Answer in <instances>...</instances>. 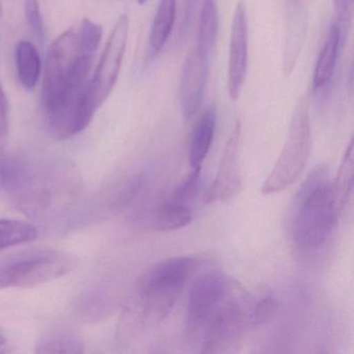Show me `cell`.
<instances>
[{
  "instance_id": "cell-23",
  "label": "cell",
  "mask_w": 354,
  "mask_h": 354,
  "mask_svg": "<svg viewBox=\"0 0 354 354\" xmlns=\"http://www.w3.org/2000/svg\"><path fill=\"white\" fill-rule=\"evenodd\" d=\"M277 308H279V304H277V299L270 296L263 298L260 301L254 304L252 316H250L252 328H258V327L268 323L277 314Z\"/></svg>"
},
{
  "instance_id": "cell-20",
  "label": "cell",
  "mask_w": 354,
  "mask_h": 354,
  "mask_svg": "<svg viewBox=\"0 0 354 354\" xmlns=\"http://www.w3.org/2000/svg\"><path fill=\"white\" fill-rule=\"evenodd\" d=\"M353 142L351 140L344 155L337 179L333 183L335 205L339 213L343 211L351 198L353 192Z\"/></svg>"
},
{
  "instance_id": "cell-8",
  "label": "cell",
  "mask_w": 354,
  "mask_h": 354,
  "mask_svg": "<svg viewBox=\"0 0 354 354\" xmlns=\"http://www.w3.org/2000/svg\"><path fill=\"white\" fill-rule=\"evenodd\" d=\"M128 32V16L122 15L113 26L100 63L92 77L95 97L99 107L106 100L117 82L127 46Z\"/></svg>"
},
{
  "instance_id": "cell-22",
  "label": "cell",
  "mask_w": 354,
  "mask_h": 354,
  "mask_svg": "<svg viewBox=\"0 0 354 354\" xmlns=\"http://www.w3.org/2000/svg\"><path fill=\"white\" fill-rule=\"evenodd\" d=\"M102 38V28L92 20L84 18L78 32L80 46L84 55H95Z\"/></svg>"
},
{
  "instance_id": "cell-25",
  "label": "cell",
  "mask_w": 354,
  "mask_h": 354,
  "mask_svg": "<svg viewBox=\"0 0 354 354\" xmlns=\"http://www.w3.org/2000/svg\"><path fill=\"white\" fill-rule=\"evenodd\" d=\"M9 130V102L0 82V140H5Z\"/></svg>"
},
{
  "instance_id": "cell-15",
  "label": "cell",
  "mask_w": 354,
  "mask_h": 354,
  "mask_svg": "<svg viewBox=\"0 0 354 354\" xmlns=\"http://www.w3.org/2000/svg\"><path fill=\"white\" fill-rule=\"evenodd\" d=\"M192 221L190 207L167 200L155 208L149 223L154 231L167 232L185 227Z\"/></svg>"
},
{
  "instance_id": "cell-28",
  "label": "cell",
  "mask_w": 354,
  "mask_h": 354,
  "mask_svg": "<svg viewBox=\"0 0 354 354\" xmlns=\"http://www.w3.org/2000/svg\"><path fill=\"white\" fill-rule=\"evenodd\" d=\"M6 344H7V339H6L5 335L0 333V347H3Z\"/></svg>"
},
{
  "instance_id": "cell-5",
  "label": "cell",
  "mask_w": 354,
  "mask_h": 354,
  "mask_svg": "<svg viewBox=\"0 0 354 354\" xmlns=\"http://www.w3.org/2000/svg\"><path fill=\"white\" fill-rule=\"evenodd\" d=\"M73 254L53 248H37L0 262V289L32 288L61 279L73 270Z\"/></svg>"
},
{
  "instance_id": "cell-18",
  "label": "cell",
  "mask_w": 354,
  "mask_h": 354,
  "mask_svg": "<svg viewBox=\"0 0 354 354\" xmlns=\"http://www.w3.org/2000/svg\"><path fill=\"white\" fill-rule=\"evenodd\" d=\"M37 353H82L84 344L75 333L50 331L42 335L36 344Z\"/></svg>"
},
{
  "instance_id": "cell-30",
  "label": "cell",
  "mask_w": 354,
  "mask_h": 354,
  "mask_svg": "<svg viewBox=\"0 0 354 354\" xmlns=\"http://www.w3.org/2000/svg\"><path fill=\"white\" fill-rule=\"evenodd\" d=\"M138 3H140V5H144V3H146L148 0H138Z\"/></svg>"
},
{
  "instance_id": "cell-7",
  "label": "cell",
  "mask_w": 354,
  "mask_h": 354,
  "mask_svg": "<svg viewBox=\"0 0 354 354\" xmlns=\"http://www.w3.org/2000/svg\"><path fill=\"white\" fill-rule=\"evenodd\" d=\"M235 279L217 271L196 279L188 295L184 335L192 344H200L203 331L213 313L229 293Z\"/></svg>"
},
{
  "instance_id": "cell-13",
  "label": "cell",
  "mask_w": 354,
  "mask_h": 354,
  "mask_svg": "<svg viewBox=\"0 0 354 354\" xmlns=\"http://www.w3.org/2000/svg\"><path fill=\"white\" fill-rule=\"evenodd\" d=\"M339 41H341V28L337 24H333L329 28L324 44L317 59L314 80H313L315 90H319L326 86L333 77L335 64H337V53H339Z\"/></svg>"
},
{
  "instance_id": "cell-1",
  "label": "cell",
  "mask_w": 354,
  "mask_h": 354,
  "mask_svg": "<svg viewBox=\"0 0 354 354\" xmlns=\"http://www.w3.org/2000/svg\"><path fill=\"white\" fill-rule=\"evenodd\" d=\"M333 183L325 165L310 171L295 196L292 213V240L306 252L319 250L333 234L339 216Z\"/></svg>"
},
{
  "instance_id": "cell-16",
  "label": "cell",
  "mask_w": 354,
  "mask_h": 354,
  "mask_svg": "<svg viewBox=\"0 0 354 354\" xmlns=\"http://www.w3.org/2000/svg\"><path fill=\"white\" fill-rule=\"evenodd\" d=\"M18 80L24 88L32 90L38 84L42 72V62L32 43L20 41L16 47Z\"/></svg>"
},
{
  "instance_id": "cell-19",
  "label": "cell",
  "mask_w": 354,
  "mask_h": 354,
  "mask_svg": "<svg viewBox=\"0 0 354 354\" xmlns=\"http://www.w3.org/2000/svg\"><path fill=\"white\" fill-rule=\"evenodd\" d=\"M38 235L37 227L28 221L0 219V250L34 241Z\"/></svg>"
},
{
  "instance_id": "cell-31",
  "label": "cell",
  "mask_w": 354,
  "mask_h": 354,
  "mask_svg": "<svg viewBox=\"0 0 354 354\" xmlns=\"http://www.w3.org/2000/svg\"><path fill=\"white\" fill-rule=\"evenodd\" d=\"M3 16V6H1V3H0V17Z\"/></svg>"
},
{
  "instance_id": "cell-10",
  "label": "cell",
  "mask_w": 354,
  "mask_h": 354,
  "mask_svg": "<svg viewBox=\"0 0 354 354\" xmlns=\"http://www.w3.org/2000/svg\"><path fill=\"white\" fill-rule=\"evenodd\" d=\"M240 140H241V124H235L223 149L221 165L216 177L208 192L205 202L227 201L235 196L241 189L242 180L240 171Z\"/></svg>"
},
{
  "instance_id": "cell-4",
  "label": "cell",
  "mask_w": 354,
  "mask_h": 354,
  "mask_svg": "<svg viewBox=\"0 0 354 354\" xmlns=\"http://www.w3.org/2000/svg\"><path fill=\"white\" fill-rule=\"evenodd\" d=\"M252 297L245 289L234 281L229 293L213 313L201 337V351L225 353L235 351L243 343L252 328Z\"/></svg>"
},
{
  "instance_id": "cell-27",
  "label": "cell",
  "mask_w": 354,
  "mask_h": 354,
  "mask_svg": "<svg viewBox=\"0 0 354 354\" xmlns=\"http://www.w3.org/2000/svg\"><path fill=\"white\" fill-rule=\"evenodd\" d=\"M196 0H185V10H184V28H189L192 24V16L194 13Z\"/></svg>"
},
{
  "instance_id": "cell-2",
  "label": "cell",
  "mask_w": 354,
  "mask_h": 354,
  "mask_svg": "<svg viewBox=\"0 0 354 354\" xmlns=\"http://www.w3.org/2000/svg\"><path fill=\"white\" fill-rule=\"evenodd\" d=\"M94 55H84L78 32L66 30L49 46L42 86L43 113H48L90 80Z\"/></svg>"
},
{
  "instance_id": "cell-12",
  "label": "cell",
  "mask_w": 354,
  "mask_h": 354,
  "mask_svg": "<svg viewBox=\"0 0 354 354\" xmlns=\"http://www.w3.org/2000/svg\"><path fill=\"white\" fill-rule=\"evenodd\" d=\"M216 122V109L212 105L203 113L196 123L189 146V163L192 169L202 167L203 162L209 154L214 138Z\"/></svg>"
},
{
  "instance_id": "cell-26",
  "label": "cell",
  "mask_w": 354,
  "mask_h": 354,
  "mask_svg": "<svg viewBox=\"0 0 354 354\" xmlns=\"http://www.w3.org/2000/svg\"><path fill=\"white\" fill-rule=\"evenodd\" d=\"M333 3L339 19L346 21L351 17L353 0H333Z\"/></svg>"
},
{
  "instance_id": "cell-6",
  "label": "cell",
  "mask_w": 354,
  "mask_h": 354,
  "mask_svg": "<svg viewBox=\"0 0 354 354\" xmlns=\"http://www.w3.org/2000/svg\"><path fill=\"white\" fill-rule=\"evenodd\" d=\"M310 104L308 99L302 97L294 109L283 150L263 184L262 194H277L291 186L304 173L310 159Z\"/></svg>"
},
{
  "instance_id": "cell-29",
  "label": "cell",
  "mask_w": 354,
  "mask_h": 354,
  "mask_svg": "<svg viewBox=\"0 0 354 354\" xmlns=\"http://www.w3.org/2000/svg\"><path fill=\"white\" fill-rule=\"evenodd\" d=\"M308 0H295V3H297L298 7H304Z\"/></svg>"
},
{
  "instance_id": "cell-21",
  "label": "cell",
  "mask_w": 354,
  "mask_h": 354,
  "mask_svg": "<svg viewBox=\"0 0 354 354\" xmlns=\"http://www.w3.org/2000/svg\"><path fill=\"white\" fill-rule=\"evenodd\" d=\"M201 173H202V167L192 169L189 175L186 176L185 179L171 194L169 201L189 207L190 203L196 198L200 190Z\"/></svg>"
},
{
  "instance_id": "cell-11",
  "label": "cell",
  "mask_w": 354,
  "mask_h": 354,
  "mask_svg": "<svg viewBox=\"0 0 354 354\" xmlns=\"http://www.w3.org/2000/svg\"><path fill=\"white\" fill-rule=\"evenodd\" d=\"M210 59L192 51L184 64L181 78V107L184 119L192 120L203 104Z\"/></svg>"
},
{
  "instance_id": "cell-14",
  "label": "cell",
  "mask_w": 354,
  "mask_h": 354,
  "mask_svg": "<svg viewBox=\"0 0 354 354\" xmlns=\"http://www.w3.org/2000/svg\"><path fill=\"white\" fill-rule=\"evenodd\" d=\"M177 15V0H160L151 26L149 44L153 57H156L169 40Z\"/></svg>"
},
{
  "instance_id": "cell-17",
  "label": "cell",
  "mask_w": 354,
  "mask_h": 354,
  "mask_svg": "<svg viewBox=\"0 0 354 354\" xmlns=\"http://www.w3.org/2000/svg\"><path fill=\"white\" fill-rule=\"evenodd\" d=\"M218 8L216 0H204L198 24L196 50L210 59L218 35Z\"/></svg>"
},
{
  "instance_id": "cell-3",
  "label": "cell",
  "mask_w": 354,
  "mask_h": 354,
  "mask_svg": "<svg viewBox=\"0 0 354 354\" xmlns=\"http://www.w3.org/2000/svg\"><path fill=\"white\" fill-rule=\"evenodd\" d=\"M200 265L194 257H176L148 269L136 286V302L142 316L161 321L171 314Z\"/></svg>"
},
{
  "instance_id": "cell-9",
  "label": "cell",
  "mask_w": 354,
  "mask_h": 354,
  "mask_svg": "<svg viewBox=\"0 0 354 354\" xmlns=\"http://www.w3.org/2000/svg\"><path fill=\"white\" fill-rule=\"evenodd\" d=\"M248 24L246 5L240 0L232 22L231 45L227 65V92L233 101L239 98L248 73Z\"/></svg>"
},
{
  "instance_id": "cell-24",
  "label": "cell",
  "mask_w": 354,
  "mask_h": 354,
  "mask_svg": "<svg viewBox=\"0 0 354 354\" xmlns=\"http://www.w3.org/2000/svg\"><path fill=\"white\" fill-rule=\"evenodd\" d=\"M24 11H26V17L32 34L38 40L42 41L44 39V26H43L39 0H26Z\"/></svg>"
}]
</instances>
